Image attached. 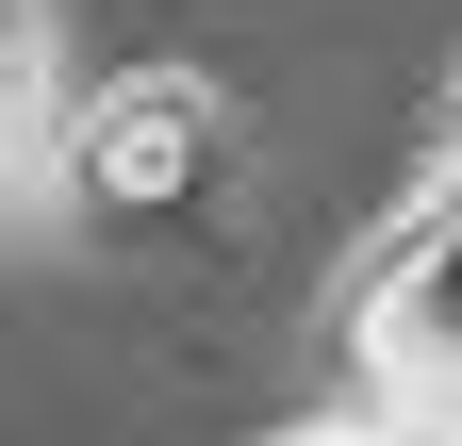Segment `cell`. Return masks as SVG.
I'll use <instances>...</instances> for the list:
<instances>
[{
  "mask_svg": "<svg viewBox=\"0 0 462 446\" xmlns=\"http://www.w3.org/2000/svg\"><path fill=\"white\" fill-rule=\"evenodd\" d=\"M215 165H231V116H215V83H182V67H116L83 116H67L83 215H182Z\"/></svg>",
  "mask_w": 462,
  "mask_h": 446,
  "instance_id": "cell-1",
  "label": "cell"
},
{
  "mask_svg": "<svg viewBox=\"0 0 462 446\" xmlns=\"http://www.w3.org/2000/svg\"><path fill=\"white\" fill-rule=\"evenodd\" d=\"M281 446H396V430H281Z\"/></svg>",
  "mask_w": 462,
  "mask_h": 446,
  "instance_id": "cell-3",
  "label": "cell"
},
{
  "mask_svg": "<svg viewBox=\"0 0 462 446\" xmlns=\"http://www.w3.org/2000/svg\"><path fill=\"white\" fill-rule=\"evenodd\" d=\"M430 165H446V182H462V67H446V116H430Z\"/></svg>",
  "mask_w": 462,
  "mask_h": 446,
  "instance_id": "cell-2",
  "label": "cell"
}]
</instances>
